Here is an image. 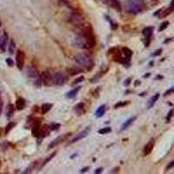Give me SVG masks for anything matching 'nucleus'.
I'll return each mask as SVG.
<instances>
[{"instance_id": "1", "label": "nucleus", "mask_w": 174, "mask_h": 174, "mask_svg": "<svg viewBox=\"0 0 174 174\" xmlns=\"http://www.w3.org/2000/svg\"><path fill=\"white\" fill-rule=\"evenodd\" d=\"M75 62L80 65L79 67H84L86 69L90 70L93 65V58L85 52H83L80 54H78L75 57Z\"/></svg>"}, {"instance_id": "2", "label": "nucleus", "mask_w": 174, "mask_h": 174, "mask_svg": "<svg viewBox=\"0 0 174 174\" xmlns=\"http://www.w3.org/2000/svg\"><path fill=\"white\" fill-rule=\"evenodd\" d=\"M145 8L144 0H128V11L131 14H139Z\"/></svg>"}, {"instance_id": "3", "label": "nucleus", "mask_w": 174, "mask_h": 174, "mask_svg": "<svg viewBox=\"0 0 174 174\" xmlns=\"http://www.w3.org/2000/svg\"><path fill=\"white\" fill-rule=\"evenodd\" d=\"M68 22L73 25L79 26L83 23H84V18L80 13L78 12H72L68 16Z\"/></svg>"}, {"instance_id": "4", "label": "nucleus", "mask_w": 174, "mask_h": 174, "mask_svg": "<svg viewBox=\"0 0 174 174\" xmlns=\"http://www.w3.org/2000/svg\"><path fill=\"white\" fill-rule=\"evenodd\" d=\"M72 45L77 48H79V49H89L90 46L87 43V40L84 37L80 36V35H78L72 41Z\"/></svg>"}, {"instance_id": "5", "label": "nucleus", "mask_w": 174, "mask_h": 174, "mask_svg": "<svg viewBox=\"0 0 174 174\" xmlns=\"http://www.w3.org/2000/svg\"><path fill=\"white\" fill-rule=\"evenodd\" d=\"M51 82L55 85H63L66 82V77L62 72H57L51 76Z\"/></svg>"}, {"instance_id": "6", "label": "nucleus", "mask_w": 174, "mask_h": 174, "mask_svg": "<svg viewBox=\"0 0 174 174\" xmlns=\"http://www.w3.org/2000/svg\"><path fill=\"white\" fill-rule=\"evenodd\" d=\"M70 135H71V133H66V134L58 136V138H56V139H54V140H52V141L49 144V145H48V150H49V149H52V148H54V147H56L57 145H58L59 144L63 143L65 140H66V139H68Z\"/></svg>"}, {"instance_id": "7", "label": "nucleus", "mask_w": 174, "mask_h": 174, "mask_svg": "<svg viewBox=\"0 0 174 174\" xmlns=\"http://www.w3.org/2000/svg\"><path fill=\"white\" fill-rule=\"evenodd\" d=\"M24 60H25V55L24 52L21 50H18L16 54V63L17 66L19 70H22L24 65Z\"/></svg>"}, {"instance_id": "8", "label": "nucleus", "mask_w": 174, "mask_h": 174, "mask_svg": "<svg viewBox=\"0 0 174 174\" xmlns=\"http://www.w3.org/2000/svg\"><path fill=\"white\" fill-rule=\"evenodd\" d=\"M153 31H154V28H153L152 26H147V27H145V28L143 30V32H142L143 35H144V36L145 37V38L147 39V42L145 43V46H148L149 44H150L151 36L153 34Z\"/></svg>"}, {"instance_id": "9", "label": "nucleus", "mask_w": 174, "mask_h": 174, "mask_svg": "<svg viewBox=\"0 0 174 174\" xmlns=\"http://www.w3.org/2000/svg\"><path fill=\"white\" fill-rule=\"evenodd\" d=\"M89 132H90V127H87L86 129H84V131H82L80 133H79V134H78V135L74 138V139L70 141V144L76 143V142H78V141H79V140H81V139H84L86 136H88Z\"/></svg>"}, {"instance_id": "10", "label": "nucleus", "mask_w": 174, "mask_h": 174, "mask_svg": "<svg viewBox=\"0 0 174 174\" xmlns=\"http://www.w3.org/2000/svg\"><path fill=\"white\" fill-rule=\"evenodd\" d=\"M7 41H8V34L4 32L0 36V49L3 52L5 51L7 46Z\"/></svg>"}, {"instance_id": "11", "label": "nucleus", "mask_w": 174, "mask_h": 174, "mask_svg": "<svg viewBox=\"0 0 174 174\" xmlns=\"http://www.w3.org/2000/svg\"><path fill=\"white\" fill-rule=\"evenodd\" d=\"M25 73L27 75L28 78L30 79H36L37 77H38V72L37 69H35L34 67L32 66H29L26 68V70H25Z\"/></svg>"}, {"instance_id": "12", "label": "nucleus", "mask_w": 174, "mask_h": 174, "mask_svg": "<svg viewBox=\"0 0 174 174\" xmlns=\"http://www.w3.org/2000/svg\"><path fill=\"white\" fill-rule=\"evenodd\" d=\"M38 77H39V79H41V81H42V83H43L45 85H49V84H51V83H52V82H51V76L48 72L44 71V72H42L41 75L38 76Z\"/></svg>"}, {"instance_id": "13", "label": "nucleus", "mask_w": 174, "mask_h": 174, "mask_svg": "<svg viewBox=\"0 0 174 174\" xmlns=\"http://www.w3.org/2000/svg\"><path fill=\"white\" fill-rule=\"evenodd\" d=\"M137 119V116H133L131 117H130V118H128L127 120L121 126V128H120V131H126V130H127L128 128L130 127L134 122H135V120Z\"/></svg>"}, {"instance_id": "14", "label": "nucleus", "mask_w": 174, "mask_h": 174, "mask_svg": "<svg viewBox=\"0 0 174 174\" xmlns=\"http://www.w3.org/2000/svg\"><path fill=\"white\" fill-rule=\"evenodd\" d=\"M154 144H155V140L153 139H151L145 146L144 148V155H149L151 153L152 150H153V147H154Z\"/></svg>"}, {"instance_id": "15", "label": "nucleus", "mask_w": 174, "mask_h": 174, "mask_svg": "<svg viewBox=\"0 0 174 174\" xmlns=\"http://www.w3.org/2000/svg\"><path fill=\"white\" fill-rule=\"evenodd\" d=\"M74 112L78 115H83L85 113V105L84 103H79L77 105L74 106Z\"/></svg>"}, {"instance_id": "16", "label": "nucleus", "mask_w": 174, "mask_h": 174, "mask_svg": "<svg viewBox=\"0 0 174 174\" xmlns=\"http://www.w3.org/2000/svg\"><path fill=\"white\" fill-rule=\"evenodd\" d=\"M48 134H50V126L48 125H44L40 126V134L38 139H43L46 137Z\"/></svg>"}, {"instance_id": "17", "label": "nucleus", "mask_w": 174, "mask_h": 174, "mask_svg": "<svg viewBox=\"0 0 174 174\" xmlns=\"http://www.w3.org/2000/svg\"><path fill=\"white\" fill-rule=\"evenodd\" d=\"M81 87L82 86H77L74 89L70 90V92L66 93V98H74L77 96V94L79 93V92L81 90Z\"/></svg>"}, {"instance_id": "18", "label": "nucleus", "mask_w": 174, "mask_h": 174, "mask_svg": "<svg viewBox=\"0 0 174 174\" xmlns=\"http://www.w3.org/2000/svg\"><path fill=\"white\" fill-rule=\"evenodd\" d=\"M105 111H106V106H105L104 104L100 105V106L96 110V112H95V117H98V118L103 117L104 113H105Z\"/></svg>"}, {"instance_id": "19", "label": "nucleus", "mask_w": 174, "mask_h": 174, "mask_svg": "<svg viewBox=\"0 0 174 174\" xmlns=\"http://www.w3.org/2000/svg\"><path fill=\"white\" fill-rule=\"evenodd\" d=\"M159 96H160L159 93H156L155 95H153L151 98L148 100V103H147V107H148V109H151V107L156 104V102H157V101L159 100Z\"/></svg>"}, {"instance_id": "20", "label": "nucleus", "mask_w": 174, "mask_h": 174, "mask_svg": "<svg viewBox=\"0 0 174 174\" xmlns=\"http://www.w3.org/2000/svg\"><path fill=\"white\" fill-rule=\"evenodd\" d=\"M32 136H33V137L38 139L39 134H40V125H39L38 123H35L34 125L32 126Z\"/></svg>"}, {"instance_id": "21", "label": "nucleus", "mask_w": 174, "mask_h": 174, "mask_svg": "<svg viewBox=\"0 0 174 174\" xmlns=\"http://www.w3.org/2000/svg\"><path fill=\"white\" fill-rule=\"evenodd\" d=\"M25 105H26V103H25V100L23 99V98H18L17 99V101H16V108H17V110H18V111L23 110Z\"/></svg>"}, {"instance_id": "22", "label": "nucleus", "mask_w": 174, "mask_h": 174, "mask_svg": "<svg viewBox=\"0 0 174 174\" xmlns=\"http://www.w3.org/2000/svg\"><path fill=\"white\" fill-rule=\"evenodd\" d=\"M67 71L69 72L70 75H71V76H74V75H76V74H79V73H80L83 71V69H81L79 66H78V67H71V68H68L67 69Z\"/></svg>"}, {"instance_id": "23", "label": "nucleus", "mask_w": 174, "mask_h": 174, "mask_svg": "<svg viewBox=\"0 0 174 174\" xmlns=\"http://www.w3.org/2000/svg\"><path fill=\"white\" fill-rule=\"evenodd\" d=\"M52 106H53V104H50V103H46V104H42V106H41V113H42L43 115H44V114H46L47 112L52 108Z\"/></svg>"}, {"instance_id": "24", "label": "nucleus", "mask_w": 174, "mask_h": 174, "mask_svg": "<svg viewBox=\"0 0 174 174\" xmlns=\"http://www.w3.org/2000/svg\"><path fill=\"white\" fill-rule=\"evenodd\" d=\"M13 115H14V105L12 104H9L7 106L6 117H7V118H11Z\"/></svg>"}, {"instance_id": "25", "label": "nucleus", "mask_w": 174, "mask_h": 174, "mask_svg": "<svg viewBox=\"0 0 174 174\" xmlns=\"http://www.w3.org/2000/svg\"><path fill=\"white\" fill-rule=\"evenodd\" d=\"M122 52L125 55V57L128 58V59H130V58H131V56H132V51L127 47H123L122 48Z\"/></svg>"}, {"instance_id": "26", "label": "nucleus", "mask_w": 174, "mask_h": 174, "mask_svg": "<svg viewBox=\"0 0 174 174\" xmlns=\"http://www.w3.org/2000/svg\"><path fill=\"white\" fill-rule=\"evenodd\" d=\"M111 4H112V6L117 10V12H121L122 8H121V5H120V3L118 0H111Z\"/></svg>"}, {"instance_id": "27", "label": "nucleus", "mask_w": 174, "mask_h": 174, "mask_svg": "<svg viewBox=\"0 0 174 174\" xmlns=\"http://www.w3.org/2000/svg\"><path fill=\"white\" fill-rule=\"evenodd\" d=\"M56 154H57V151H54V152H52L48 158H46V160L44 161V163H43V164H41V167H44L46 164H48V162H50L53 158H54V156H56Z\"/></svg>"}, {"instance_id": "28", "label": "nucleus", "mask_w": 174, "mask_h": 174, "mask_svg": "<svg viewBox=\"0 0 174 174\" xmlns=\"http://www.w3.org/2000/svg\"><path fill=\"white\" fill-rule=\"evenodd\" d=\"M104 73V72H99L98 74L95 75L92 79H90V82H91V83H96V82L99 81V79L102 78V76H103Z\"/></svg>"}, {"instance_id": "29", "label": "nucleus", "mask_w": 174, "mask_h": 174, "mask_svg": "<svg viewBox=\"0 0 174 174\" xmlns=\"http://www.w3.org/2000/svg\"><path fill=\"white\" fill-rule=\"evenodd\" d=\"M112 131V128L111 127H104L98 130V133L99 134H107V133H110Z\"/></svg>"}, {"instance_id": "30", "label": "nucleus", "mask_w": 174, "mask_h": 174, "mask_svg": "<svg viewBox=\"0 0 174 174\" xmlns=\"http://www.w3.org/2000/svg\"><path fill=\"white\" fill-rule=\"evenodd\" d=\"M84 80V76H80V77H79V78H77L74 81L72 82V84H71V85L72 86H74V85H77V84H79V83H82V82Z\"/></svg>"}, {"instance_id": "31", "label": "nucleus", "mask_w": 174, "mask_h": 174, "mask_svg": "<svg viewBox=\"0 0 174 174\" xmlns=\"http://www.w3.org/2000/svg\"><path fill=\"white\" fill-rule=\"evenodd\" d=\"M15 42H14V40H11V42H10V45H9V52H10V54H13L14 53V50H15Z\"/></svg>"}, {"instance_id": "32", "label": "nucleus", "mask_w": 174, "mask_h": 174, "mask_svg": "<svg viewBox=\"0 0 174 174\" xmlns=\"http://www.w3.org/2000/svg\"><path fill=\"white\" fill-rule=\"evenodd\" d=\"M60 127H61V125L58 124V123H51V124L50 125V129H51V131L58 130Z\"/></svg>"}, {"instance_id": "33", "label": "nucleus", "mask_w": 174, "mask_h": 174, "mask_svg": "<svg viewBox=\"0 0 174 174\" xmlns=\"http://www.w3.org/2000/svg\"><path fill=\"white\" fill-rule=\"evenodd\" d=\"M168 25H169V22H168V21L163 22V23L160 24L159 28V32H163L164 30H165V29L168 27Z\"/></svg>"}, {"instance_id": "34", "label": "nucleus", "mask_w": 174, "mask_h": 174, "mask_svg": "<svg viewBox=\"0 0 174 174\" xmlns=\"http://www.w3.org/2000/svg\"><path fill=\"white\" fill-rule=\"evenodd\" d=\"M15 126H16V123H14V122H10V123L7 125V126L5 127V133H8Z\"/></svg>"}, {"instance_id": "35", "label": "nucleus", "mask_w": 174, "mask_h": 174, "mask_svg": "<svg viewBox=\"0 0 174 174\" xmlns=\"http://www.w3.org/2000/svg\"><path fill=\"white\" fill-rule=\"evenodd\" d=\"M173 116V110H171V111L169 112V113L167 114V117H166V122H167V123L171 122Z\"/></svg>"}, {"instance_id": "36", "label": "nucleus", "mask_w": 174, "mask_h": 174, "mask_svg": "<svg viewBox=\"0 0 174 174\" xmlns=\"http://www.w3.org/2000/svg\"><path fill=\"white\" fill-rule=\"evenodd\" d=\"M128 104V102H122V101H120V102H118V103H117L115 104V109H117V108H120V107H123V106H125V105H126Z\"/></svg>"}, {"instance_id": "37", "label": "nucleus", "mask_w": 174, "mask_h": 174, "mask_svg": "<svg viewBox=\"0 0 174 174\" xmlns=\"http://www.w3.org/2000/svg\"><path fill=\"white\" fill-rule=\"evenodd\" d=\"M162 53V49H158L156 50L152 54H151V57H157V56H159L160 54Z\"/></svg>"}, {"instance_id": "38", "label": "nucleus", "mask_w": 174, "mask_h": 174, "mask_svg": "<svg viewBox=\"0 0 174 174\" xmlns=\"http://www.w3.org/2000/svg\"><path fill=\"white\" fill-rule=\"evenodd\" d=\"M5 62H6V64H7L10 67H12L13 65H14V62H13V60H12L11 58H6V59H5Z\"/></svg>"}, {"instance_id": "39", "label": "nucleus", "mask_w": 174, "mask_h": 174, "mask_svg": "<svg viewBox=\"0 0 174 174\" xmlns=\"http://www.w3.org/2000/svg\"><path fill=\"white\" fill-rule=\"evenodd\" d=\"M33 164H34V163L32 164H31L24 172H23V174H26V173H32V168H33Z\"/></svg>"}, {"instance_id": "40", "label": "nucleus", "mask_w": 174, "mask_h": 174, "mask_svg": "<svg viewBox=\"0 0 174 174\" xmlns=\"http://www.w3.org/2000/svg\"><path fill=\"white\" fill-rule=\"evenodd\" d=\"M174 92V88L173 87H172L171 89H169L168 91H166L165 93H164V97H166L167 95H171L172 93H173Z\"/></svg>"}, {"instance_id": "41", "label": "nucleus", "mask_w": 174, "mask_h": 174, "mask_svg": "<svg viewBox=\"0 0 174 174\" xmlns=\"http://www.w3.org/2000/svg\"><path fill=\"white\" fill-rule=\"evenodd\" d=\"M164 12V11H163ZM173 12V10H171L170 8L168 9V10H166V11H164V12H163V15L162 17H165V16H168L169 14H171Z\"/></svg>"}, {"instance_id": "42", "label": "nucleus", "mask_w": 174, "mask_h": 174, "mask_svg": "<svg viewBox=\"0 0 174 174\" xmlns=\"http://www.w3.org/2000/svg\"><path fill=\"white\" fill-rule=\"evenodd\" d=\"M173 166H174V161H172V162L168 164V166H166V168H165V171H168V170L172 169Z\"/></svg>"}, {"instance_id": "43", "label": "nucleus", "mask_w": 174, "mask_h": 174, "mask_svg": "<svg viewBox=\"0 0 174 174\" xmlns=\"http://www.w3.org/2000/svg\"><path fill=\"white\" fill-rule=\"evenodd\" d=\"M131 78H128L125 81V83H124V84L126 85V86H128L130 84H131Z\"/></svg>"}, {"instance_id": "44", "label": "nucleus", "mask_w": 174, "mask_h": 174, "mask_svg": "<svg viewBox=\"0 0 174 174\" xmlns=\"http://www.w3.org/2000/svg\"><path fill=\"white\" fill-rule=\"evenodd\" d=\"M102 171H103V168H98V169H96L95 170V172H94V173L95 174H99V173H102Z\"/></svg>"}, {"instance_id": "45", "label": "nucleus", "mask_w": 174, "mask_h": 174, "mask_svg": "<svg viewBox=\"0 0 174 174\" xmlns=\"http://www.w3.org/2000/svg\"><path fill=\"white\" fill-rule=\"evenodd\" d=\"M119 172V167L117 166L116 168H114V169H112L111 172H110V173H118Z\"/></svg>"}, {"instance_id": "46", "label": "nucleus", "mask_w": 174, "mask_h": 174, "mask_svg": "<svg viewBox=\"0 0 174 174\" xmlns=\"http://www.w3.org/2000/svg\"><path fill=\"white\" fill-rule=\"evenodd\" d=\"M90 169V167L89 166H86V167H84V168H83V169H81V171H80V173H86L88 170Z\"/></svg>"}, {"instance_id": "47", "label": "nucleus", "mask_w": 174, "mask_h": 174, "mask_svg": "<svg viewBox=\"0 0 174 174\" xmlns=\"http://www.w3.org/2000/svg\"><path fill=\"white\" fill-rule=\"evenodd\" d=\"M2 107H3V102H2V99H1V97H0V114H1V112H2Z\"/></svg>"}, {"instance_id": "48", "label": "nucleus", "mask_w": 174, "mask_h": 174, "mask_svg": "<svg viewBox=\"0 0 174 174\" xmlns=\"http://www.w3.org/2000/svg\"><path fill=\"white\" fill-rule=\"evenodd\" d=\"M162 12H163V9H159V10H158V12H155V13H154V15H155V16H157V15H158L159 13H161Z\"/></svg>"}, {"instance_id": "49", "label": "nucleus", "mask_w": 174, "mask_h": 174, "mask_svg": "<svg viewBox=\"0 0 174 174\" xmlns=\"http://www.w3.org/2000/svg\"><path fill=\"white\" fill-rule=\"evenodd\" d=\"M164 79V77L163 76H160V75H158L157 77H156V79Z\"/></svg>"}, {"instance_id": "50", "label": "nucleus", "mask_w": 174, "mask_h": 174, "mask_svg": "<svg viewBox=\"0 0 174 174\" xmlns=\"http://www.w3.org/2000/svg\"><path fill=\"white\" fill-rule=\"evenodd\" d=\"M141 84V82L139 81V80H137V81L135 82V84H134V86H137V85H139Z\"/></svg>"}, {"instance_id": "51", "label": "nucleus", "mask_w": 174, "mask_h": 174, "mask_svg": "<svg viewBox=\"0 0 174 174\" xmlns=\"http://www.w3.org/2000/svg\"><path fill=\"white\" fill-rule=\"evenodd\" d=\"M150 73H148V74H145V75H144V78H148V77H150Z\"/></svg>"}, {"instance_id": "52", "label": "nucleus", "mask_w": 174, "mask_h": 174, "mask_svg": "<svg viewBox=\"0 0 174 174\" xmlns=\"http://www.w3.org/2000/svg\"><path fill=\"white\" fill-rule=\"evenodd\" d=\"M154 65V62H153V61H151V62H150V64H149V65H150V66H151V65Z\"/></svg>"}, {"instance_id": "53", "label": "nucleus", "mask_w": 174, "mask_h": 174, "mask_svg": "<svg viewBox=\"0 0 174 174\" xmlns=\"http://www.w3.org/2000/svg\"><path fill=\"white\" fill-rule=\"evenodd\" d=\"M0 26H1V22H0Z\"/></svg>"}, {"instance_id": "54", "label": "nucleus", "mask_w": 174, "mask_h": 174, "mask_svg": "<svg viewBox=\"0 0 174 174\" xmlns=\"http://www.w3.org/2000/svg\"><path fill=\"white\" fill-rule=\"evenodd\" d=\"M0 164H1V161H0Z\"/></svg>"}]
</instances>
